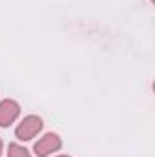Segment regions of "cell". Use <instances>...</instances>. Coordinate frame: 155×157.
I'll return each instance as SVG.
<instances>
[{
	"label": "cell",
	"instance_id": "6da1fadb",
	"mask_svg": "<svg viewBox=\"0 0 155 157\" xmlns=\"http://www.w3.org/2000/svg\"><path fill=\"white\" fill-rule=\"evenodd\" d=\"M42 128H44V122L39 115H28L15 128V137L18 141H31L42 132Z\"/></svg>",
	"mask_w": 155,
	"mask_h": 157
},
{
	"label": "cell",
	"instance_id": "7a4b0ae2",
	"mask_svg": "<svg viewBox=\"0 0 155 157\" xmlns=\"http://www.w3.org/2000/svg\"><path fill=\"white\" fill-rule=\"evenodd\" d=\"M60 148H62V139L57 133L49 132V133H46L44 137H40L39 141L35 143L33 152H35L37 157H47V155H51L53 152H59Z\"/></svg>",
	"mask_w": 155,
	"mask_h": 157
},
{
	"label": "cell",
	"instance_id": "3957f363",
	"mask_svg": "<svg viewBox=\"0 0 155 157\" xmlns=\"http://www.w3.org/2000/svg\"><path fill=\"white\" fill-rule=\"evenodd\" d=\"M20 115V106L13 99H4L0 102V126L7 128L11 126Z\"/></svg>",
	"mask_w": 155,
	"mask_h": 157
},
{
	"label": "cell",
	"instance_id": "277c9868",
	"mask_svg": "<svg viewBox=\"0 0 155 157\" xmlns=\"http://www.w3.org/2000/svg\"><path fill=\"white\" fill-rule=\"evenodd\" d=\"M7 157H33V155H31L29 150L24 148L22 144H18V143H11V144L7 146Z\"/></svg>",
	"mask_w": 155,
	"mask_h": 157
},
{
	"label": "cell",
	"instance_id": "5b68a950",
	"mask_svg": "<svg viewBox=\"0 0 155 157\" xmlns=\"http://www.w3.org/2000/svg\"><path fill=\"white\" fill-rule=\"evenodd\" d=\"M2 152H4V143H2V139H0V157H2Z\"/></svg>",
	"mask_w": 155,
	"mask_h": 157
},
{
	"label": "cell",
	"instance_id": "8992f818",
	"mask_svg": "<svg viewBox=\"0 0 155 157\" xmlns=\"http://www.w3.org/2000/svg\"><path fill=\"white\" fill-rule=\"evenodd\" d=\"M57 157H70V155H57Z\"/></svg>",
	"mask_w": 155,
	"mask_h": 157
}]
</instances>
